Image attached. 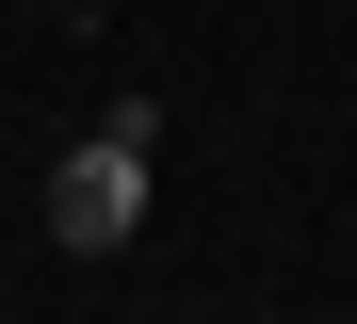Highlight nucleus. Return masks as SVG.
Wrapping results in <instances>:
<instances>
[{
  "label": "nucleus",
  "mask_w": 357,
  "mask_h": 324,
  "mask_svg": "<svg viewBox=\"0 0 357 324\" xmlns=\"http://www.w3.org/2000/svg\"><path fill=\"white\" fill-rule=\"evenodd\" d=\"M130 211H146V162H130V130H98V146L66 162V194H49V227H66V243H114Z\"/></svg>",
  "instance_id": "1"
},
{
  "label": "nucleus",
  "mask_w": 357,
  "mask_h": 324,
  "mask_svg": "<svg viewBox=\"0 0 357 324\" xmlns=\"http://www.w3.org/2000/svg\"><path fill=\"white\" fill-rule=\"evenodd\" d=\"M244 324H276V308H244Z\"/></svg>",
  "instance_id": "2"
}]
</instances>
